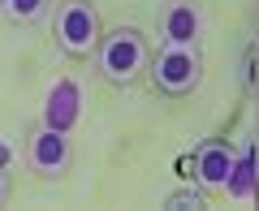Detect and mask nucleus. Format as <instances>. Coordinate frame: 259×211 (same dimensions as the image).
I'll use <instances>...</instances> for the list:
<instances>
[{
  "label": "nucleus",
  "mask_w": 259,
  "mask_h": 211,
  "mask_svg": "<svg viewBox=\"0 0 259 211\" xmlns=\"http://www.w3.org/2000/svg\"><path fill=\"white\" fill-rule=\"evenodd\" d=\"M147 65V43L134 26H117L108 39L100 43V74L117 86H130Z\"/></svg>",
  "instance_id": "nucleus-1"
},
{
  "label": "nucleus",
  "mask_w": 259,
  "mask_h": 211,
  "mask_svg": "<svg viewBox=\"0 0 259 211\" xmlns=\"http://www.w3.org/2000/svg\"><path fill=\"white\" fill-rule=\"evenodd\" d=\"M56 39H61L65 52H91L95 39H100V18L87 0H61V9H56Z\"/></svg>",
  "instance_id": "nucleus-2"
},
{
  "label": "nucleus",
  "mask_w": 259,
  "mask_h": 211,
  "mask_svg": "<svg viewBox=\"0 0 259 211\" xmlns=\"http://www.w3.org/2000/svg\"><path fill=\"white\" fill-rule=\"evenodd\" d=\"M151 78H156V86H160V91H173V95L190 91V86L199 82V52H194V47L173 43V47H168V52L156 61Z\"/></svg>",
  "instance_id": "nucleus-3"
},
{
  "label": "nucleus",
  "mask_w": 259,
  "mask_h": 211,
  "mask_svg": "<svg viewBox=\"0 0 259 211\" xmlns=\"http://www.w3.org/2000/svg\"><path fill=\"white\" fill-rule=\"evenodd\" d=\"M26 160H30V168H35L39 177H61L65 168H69V138H65L56 125L35 129V134H30Z\"/></svg>",
  "instance_id": "nucleus-4"
},
{
  "label": "nucleus",
  "mask_w": 259,
  "mask_h": 211,
  "mask_svg": "<svg viewBox=\"0 0 259 211\" xmlns=\"http://www.w3.org/2000/svg\"><path fill=\"white\" fill-rule=\"evenodd\" d=\"M160 30H164L168 43L190 47L203 30V18H199V5L194 0H164V13H160Z\"/></svg>",
  "instance_id": "nucleus-5"
},
{
  "label": "nucleus",
  "mask_w": 259,
  "mask_h": 211,
  "mask_svg": "<svg viewBox=\"0 0 259 211\" xmlns=\"http://www.w3.org/2000/svg\"><path fill=\"white\" fill-rule=\"evenodd\" d=\"M44 9H48V0H9V13L22 18V22H35Z\"/></svg>",
  "instance_id": "nucleus-6"
},
{
  "label": "nucleus",
  "mask_w": 259,
  "mask_h": 211,
  "mask_svg": "<svg viewBox=\"0 0 259 211\" xmlns=\"http://www.w3.org/2000/svg\"><path fill=\"white\" fill-rule=\"evenodd\" d=\"M0 198H5V173H0Z\"/></svg>",
  "instance_id": "nucleus-7"
}]
</instances>
